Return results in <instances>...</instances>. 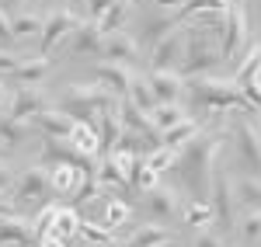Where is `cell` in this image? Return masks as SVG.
I'll return each mask as SVG.
<instances>
[{
	"label": "cell",
	"mask_w": 261,
	"mask_h": 247,
	"mask_svg": "<svg viewBox=\"0 0 261 247\" xmlns=\"http://www.w3.org/2000/svg\"><path fill=\"white\" fill-rule=\"evenodd\" d=\"M53 233L56 237H70V233H81V219H77V212L73 209H66V206H60V212H56V223H53ZM49 233V237H53Z\"/></svg>",
	"instance_id": "37"
},
{
	"label": "cell",
	"mask_w": 261,
	"mask_h": 247,
	"mask_svg": "<svg viewBox=\"0 0 261 247\" xmlns=\"http://www.w3.org/2000/svg\"><path fill=\"white\" fill-rule=\"evenodd\" d=\"M42 24H45L42 14H35V11H21V14H14V35H18V39L42 35Z\"/></svg>",
	"instance_id": "34"
},
{
	"label": "cell",
	"mask_w": 261,
	"mask_h": 247,
	"mask_svg": "<svg viewBox=\"0 0 261 247\" xmlns=\"http://www.w3.org/2000/svg\"><path fill=\"white\" fill-rule=\"evenodd\" d=\"M251 42V28H247V14H244V4H233L226 14H223V35H220V49L223 60H241V52Z\"/></svg>",
	"instance_id": "5"
},
{
	"label": "cell",
	"mask_w": 261,
	"mask_h": 247,
	"mask_svg": "<svg viewBox=\"0 0 261 247\" xmlns=\"http://www.w3.org/2000/svg\"><path fill=\"white\" fill-rule=\"evenodd\" d=\"M146 84H150L157 104H174V101H181V94L188 91V80L181 77L178 70H150V73H146Z\"/></svg>",
	"instance_id": "12"
},
{
	"label": "cell",
	"mask_w": 261,
	"mask_h": 247,
	"mask_svg": "<svg viewBox=\"0 0 261 247\" xmlns=\"http://www.w3.org/2000/svg\"><path fill=\"white\" fill-rule=\"evenodd\" d=\"M7 4H14V0H0V7H7Z\"/></svg>",
	"instance_id": "53"
},
{
	"label": "cell",
	"mask_w": 261,
	"mask_h": 247,
	"mask_svg": "<svg viewBox=\"0 0 261 247\" xmlns=\"http://www.w3.org/2000/svg\"><path fill=\"white\" fill-rule=\"evenodd\" d=\"M146 209H150V216L153 219H174L181 212V199H178V191L174 188H164V185H157V188H150L146 191Z\"/></svg>",
	"instance_id": "17"
},
{
	"label": "cell",
	"mask_w": 261,
	"mask_h": 247,
	"mask_svg": "<svg viewBox=\"0 0 261 247\" xmlns=\"http://www.w3.org/2000/svg\"><path fill=\"white\" fill-rule=\"evenodd\" d=\"M98 185L101 188H125V185H129V178L119 171V164H115L112 157H101V160H98Z\"/></svg>",
	"instance_id": "32"
},
{
	"label": "cell",
	"mask_w": 261,
	"mask_h": 247,
	"mask_svg": "<svg viewBox=\"0 0 261 247\" xmlns=\"http://www.w3.org/2000/svg\"><path fill=\"white\" fill-rule=\"evenodd\" d=\"M115 0H87V21H101Z\"/></svg>",
	"instance_id": "45"
},
{
	"label": "cell",
	"mask_w": 261,
	"mask_h": 247,
	"mask_svg": "<svg viewBox=\"0 0 261 247\" xmlns=\"http://www.w3.org/2000/svg\"><path fill=\"white\" fill-rule=\"evenodd\" d=\"M213 209H216V219H220L226 230L237 227V185L226 171H216L213 174Z\"/></svg>",
	"instance_id": "7"
},
{
	"label": "cell",
	"mask_w": 261,
	"mask_h": 247,
	"mask_svg": "<svg viewBox=\"0 0 261 247\" xmlns=\"http://www.w3.org/2000/svg\"><path fill=\"white\" fill-rule=\"evenodd\" d=\"M45 108H49V98H45V91H42V87H18L7 115H11V119H18V122H24V125H32Z\"/></svg>",
	"instance_id": "11"
},
{
	"label": "cell",
	"mask_w": 261,
	"mask_h": 247,
	"mask_svg": "<svg viewBox=\"0 0 261 247\" xmlns=\"http://www.w3.org/2000/svg\"><path fill=\"white\" fill-rule=\"evenodd\" d=\"M199 132H202V125L195 122V119H185V122H178L174 129H167V132H164V136H161V143L181 153V150H185V146L192 143V140H195Z\"/></svg>",
	"instance_id": "24"
},
{
	"label": "cell",
	"mask_w": 261,
	"mask_h": 247,
	"mask_svg": "<svg viewBox=\"0 0 261 247\" xmlns=\"http://www.w3.org/2000/svg\"><path fill=\"white\" fill-rule=\"evenodd\" d=\"M105 49V32L98 21H81L77 32L70 35V56H101Z\"/></svg>",
	"instance_id": "15"
},
{
	"label": "cell",
	"mask_w": 261,
	"mask_h": 247,
	"mask_svg": "<svg viewBox=\"0 0 261 247\" xmlns=\"http://www.w3.org/2000/svg\"><path fill=\"white\" fill-rule=\"evenodd\" d=\"M178 28V21L174 18H150L146 24H143V45L150 49V45H157V42L164 39V35H171Z\"/></svg>",
	"instance_id": "33"
},
{
	"label": "cell",
	"mask_w": 261,
	"mask_h": 247,
	"mask_svg": "<svg viewBox=\"0 0 261 247\" xmlns=\"http://www.w3.org/2000/svg\"><path fill=\"white\" fill-rule=\"evenodd\" d=\"M213 219H216V209H213V202H205V199H192V202L185 206V223H188V227L205 230Z\"/></svg>",
	"instance_id": "28"
},
{
	"label": "cell",
	"mask_w": 261,
	"mask_h": 247,
	"mask_svg": "<svg viewBox=\"0 0 261 247\" xmlns=\"http://www.w3.org/2000/svg\"><path fill=\"white\" fill-rule=\"evenodd\" d=\"M237 227L247 244H261V209H247L244 219H237Z\"/></svg>",
	"instance_id": "38"
},
{
	"label": "cell",
	"mask_w": 261,
	"mask_h": 247,
	"mask_svg": "<svg viewBox=\"0 0 261 247\" xmlns=\"http://www.w3.org/2000/svg\"><path fill=\"white\" fill-rule=\"evenodd\" d=\"M42 247H66V240H63V237H56V233H53V237H45V240H42Z\"/></svg>",
	"instance_id": "50"
},
{
	"label": "cell",
	"mask_w": 261,
	"mask_h": 247,
	"mask_svg": "<svg viewBox=\"0 0 261 247\" xmlns=\"http://www.w3.org/2000/svg\"><path fill=\"white\" fill-rule=\"evenodd\" d=\"M0 160H4V146H0Z\"/></svg>",
	"instance_id": "54"
},
{
	"label": "cell",
	"mask_w": 261,
	"mask_h": 247,
	"mask_svg": "<svg viewBox=\"0 0 261 247\" xmlns=\"http://www.w3.org/2000/svg\"><path fill=\"white\" fill-rule=\"evenodd\" d=\"M56 212H60V206H45L39 212V219H35V237L39 240H45L49 233H53V223H56Z\"/></svg>",
	"instance_id": "42"
},
{
	"label": "cell",
	"mask_w": 261,
	"mask_h": 247,
	"mask_svg": "<svg viewBox=\"0 0 261 247\" xmlns=\"http://www.w3.org/2000/svg\"><path fill=\"white\" fill-rule=\"evenodd\" d=\"M150 119H153V125L161 129V136L167 132V129H174L178 122H185V119H192L188 112H185V104L174 101V104H157L153 112H150Z\"/></svg>",
	"instance_id": "25"
},
{
	"label": "cell",
	"mask_w": 261,
	"mask_h": 247,
	"mask_svg": "<svg viewBox=\"0 0 261 247\" xmlns=\"http://www.w3.org/2000/svg\"><path fill=\"white\" fill-rule=\"evenodd\" d=\"M230 4H244V0H230Z\"/></svg>",
	"instance_id": "55"
},
{
	"label": "cell",
	"mask_w": 261,
	"mask_h": 247,
	"mask_svg": "<svg viewBox=\"0 0 261 247\" xmlns=\"http://www.w3.org/2000/svg\"><path fill=\"white\" fill-rule=\"evenodd\" d=\"M188 94L192 104L202 112H251V101L244 98L237 80H223V77H192L188 80Z\"/></svg>",
	"instance_id": "3"
},
{
	"label": "cell",
	"mask_w": 261,
	"mask_h": 247,
	"mask_svg": "<svg viewBox=\"0 0 261 247\" xmlns=\"http://www.w3.org/2000/svg\"><path fill=\"white\" fill-rule=\"evenodd\" d=\"M11 212H14V206H11V202L4 199V191H0V216H11Z\"/></svg>",
	"instance_id": "51"
},
{
	"label": "cell",
	"mask_w": 261,
	"mask_h": 247,
	"mask_svg": "<svg viewBox=\"0 0 261 247\" xmlns=\"http://www.w3.org/2000/svg\"><path fill=\"white\" fill-rule=\"evenodd\" d=\"M32 129L35 132H42V136H56V140H70V132L77 129V119H70L66 112H60V108H45L39 119L32 122Z\"/></svg>",
	"instance_id": "16"
},
{
	"label": "cell",
	"mask_w": 261,
	"mask_h": 247,
	"mask_svg": "<svg viewBox=\"0 0 261 247\" xmlns=\"http://www.w3.org/2000/svg\"><path fill=\"white\" fill-rule=\"evenodd\" d=\"M129 216H133V209L125 206V202H119V199H112V202L105 206V227L119 230L122 223H129Z\"/></svg>",
	"instance_id": "41"
},
{
	"label": "cell",
	"mask_w": 261,
	"mask_h": 247,
	"mask_svg": "<svg viewBox=\"0 0 261 247\" xmlns=\"http://www.w3.org/2000/svg\"><path fill=\"white\" fill-rule=\"evenodd\" d=\"M98 132H101V157L115 153L119 143H122V136H125V129H122V122H119V108L105 112L98 119Z\"/></svg>",
	"instance_id": "22"
},
{
	"label": "cell",
	"mask_w": 261,
	"mask_h": 247,
	"mask_svg": "<svg viewBox=\"0 0 261 247\" xmlns=\"http://www.w3.org/2000/svg\"><path fill=\"white\" fill-rule=\"evenodd\" d=\"M14 39H18V35H14V18L0 7V49H7Z\"/></svg>",
	"instance_id": "43"
},
{
	"label": "cell",
	"mask_w": 261,
	"mask_h": 247,
	"mask_svg": "<svg viewBox=\"0 0 261 247\" xmlns=\"http://www.w3.org/2000/svg\"><path fill=\"white\" fill-rule=\"evenodd\" d=\"M157 178H161V174L146 164V157H140V160H136V171H133V178H129V185H136L140 191H150V188H157Z\"/></svg>",
	"instance_id": "39"
},
{
	"label": "cell",
	"mask_w": 261,
	"mask_h": 247,
	"mask_svg": "<svg viewBox=\"0 0 261 247\" xmlns=\"http://www.w3.org/2000/svg\"><path fill=\"white\" fill-rule=\"evenodd\" d=\"M81 237L87 240V247H119L115 244V230H108L105 223H84L81 219Z\"/></svg>",
	"instance_id": "29"
},
{
	"label": "cell",
	"mask_w": 261,
	"mask_h": 247,
	"mask_svg": "<svg viewBox=\"0 0 261 247\" xmlns=\"http://www.w3.org/2000/svg\"><path fill=\"white\" fill-rule=\"evenodd\" d=\"M101 56L108 63H129L133 56H140V42L133 39L129 32H115V35H105V49Z\"/></svg>",
	"instance_id": "20"
},
{
	"label": "cell",
	"mask_w": 261,
	"mask_h": 247,
	"mask_svg": "<svg viewBox=\"0 0 261 247\" xmlns=\"http://www.w3.org/2000/svg\"><path fill=\"white\" fill-rule=\"evenodd\" d=\"M223 63V49L216 45V32H202V24L185 32V56H181V77L192 80V77H205L213 73Z\"/></svg>",
	"instance_id": "4"
},
{
	"label": "cell",
	"mask_w": 261,
	"mask_h": 247,
	"mask_svg": "<svg viewBox=\"0 0 261 247\" xmlns=\"http://www.w3.org/2000/svg\"><path fill=\"white\" fill-rule=\"evenodd\" d=\"M28 129H32V125L18 122V119H11V115H0V146L21 143V140L28 136Z\"/></svg>",
	"instance_id": "35"
},
{
	"label": "cell",
	"mask_w": 261,
	"mask_h": 247,
	"mask_svg": "<svg viewBox=\"0 0 261 247\" xmlns=\"http://www.w3.org/2000/svg\"><path fill=\"white\" fill-rule=\"evenodd\" d=\"M77 24H81V21H77V14H73L66 4H63V7H53V11L45 14V24H42V35H39L42 39V52L39 56H49L66 35L77 32Z\"/></svg>",
	"instance_id": "6"
},
{
	"label": "cell",
	"mask_w": 261,
	"mask_h": 247,
	"mask_svg": "<svg viewBox=\"0 0 261 247\" xmlns=\"http://www.w3.org/2000/svg\"><path fill=\"white\" fill-rule=\"evenodd\" d=\"M181 56H185V32L181 24L164 35L157 45H150V66L153 70H181Z\"/></svg>",
	"instance_id": "10"
},
{
	"label": "cell",
	"mask_w": 261,
	"mask_h": 247,
	"mask_svg": "<svg viewBox=\"0 0 261 247\" xmlns=\"http://www.w3.org/2000/svg\"><path fill=\"white\" fill-rule=\"evenodd\" d=\"M192 247H226L223 244L220 233H209V230H199V237H195V244Z\"/></svg>",
	"instance_id": "47"
},
{
	"label": "cell",
	"mask_w": 261,
	"mask_h": 247,
	"mask_svg": "<svg viewBox=\"0 0 261 247\" xmlns=\"http://www.w3.org/2000/svg\"><path fill=\"white\" fill-rule=\"evenodd\" d=\"M53 70V63L49 56H32V60H21V66L7 77L11 84H18V87H39L45 80V73Z\"/></svg>",
	"instance_id": "19"
},
{
	"label": "cell",
	"mask_w": 261,
	"mask_h": 247,
	"mask_svg": "<svg viewBox=\"0 0 261 247\" xmlns=\"http://www.w3.org/2000/svg\"><path fill=\"white\" fill-rule=\"evenodd\" d=\"M233 80L241 84H251V80H261V39L247 49V56L241 60V66H237V73H233Z\"/></svg>",
	"instance_id": "26"
},
{
	"label": "cell",
	"mask_w": 261,
	"mask_h": 247,
	"mask_svg": "<svg viewBox=\"0 0 261 247\" xmlns=\"http://www.w3.org/2000/svg\"><path fill=\"white\" fill-rule=\"evenodd\" d=\"M18 66H21V56H18V52H7V49H0V77H11Z\"/></svg>",
	"instance_id": "44"
},
{
	"label": "cell",
	"mask_w": 261,
	"mask_h": 247,
	"mask_svg": "<svg viewBox=\"0 0 261 247\" xmlns=\"http://www.w3.org/2000/svg\"><path fill=\"white\" fill-rule=\"evenodd\" d=\"M70 143H73V150H81L84 157H91V160H98V157H101V132H98V125L77 122V129L70 132Z\"/></svg>",
	"instance_id": "23"
},
{
	"label": "cell",
	"mask_w": 261,
	"mask_h": 247,
	"mask_svg": "<svg viewBox=\"0 0 261 247\" xmlns=\"http://www.w3.org/2000/svg\"><path fill=\"white\" fill-rule=\"evenodd\" d=\"M4 80H7V77H0V115H4V108L11 112V101H14V91H11Z\"/></svg>",
	"instance_id": "48"
},
{
	"label": "cell",
	"mask_w": 261,
	"mask_h": 247,
	"mask_svg": "<svg viewBox=\"0 0 261 247\" xmlns=\"http://www.w3.org/2000/svg\"><path fill=\"white\" fill-rule=\"evenodd\" d=\"M60 112H66L70 119H77V122H87V125H98V119L105 112H112V108H119V98L105 87V84H66V91L60 94V101H56Z\"/></svg>",
	"instance_id": "2"
},
{
	"label": "cell",
	"mask_w": 261,
	"mask_h": 247,
	"mask_svg": "<svg viewBox=\"0 0 261 247\" xmlns=\"http://www.w3.org/2000/svg\"><path fill=\"white\" fill-rule=\"evenodd\" d=\"M226 136H230V129H202L199 136L178 153L174 171L181 174V181L192 191V199L205 195V188H209L213 174H216V160H220L223 146H226Z\"/></svg>",
	"instance_id": "1"
},
{
	"label": "cell",
	"mask_w": 261,
	"mask_h": 247,
	"mask_svg": "<svg viewBox=\"0 0 261 247\" xmlns=\"http://www.w3.org/2000/svg\"><path fill=\"white\" fill-rule=\"evenodd\" d=\"M237 185V206L244 209H261V178H241V181H233Z\"/></svg>",
	"instance_id": "31"
},
{
	"label": "cell",
	"mask_w": 261,
	"mask_h": 247,
	"mask_svg": "<svg viewBox=\"0 0 261 247\" xmlns=\"http://www.w3.org/2000/svg\"><path fill=\"white\" fill-rule=\"evenodd\" d=\"M233 4L230 0H181L178 18H192V14H226Z\"/></svg>",
	"instance_id": "27"
},
{
	"label": "cell",
	"mask_w": 261,
	"mask_h": 247,
	"mask_svg": "<svg viewBox=\"0 0 261 247\" xmlns=\"http://www.w3.org/2000/svg\"><path fill=\"white\" fill-rule=\"evenodd\" d=\"M258 129H261V125H258Z\"/></svg>",
	"instance_id": "56"
},
{
	"label": "cell",
	"mask_w": 261,
	"mask_h": 247,
	"mask_svg": "<svg viewBox=\"0 0 261 247\" xmlns=\"http://www.w3.org/2000/svg\"><path fill=\"white\" fill-rule=\"evenodd\" d=\"M87 178L81 167H73V164H56V167H49V185H53V195H77V188H81V181Z\"/></svg>",
	"instance_id": "21"
},
{
	"label": "cell",
	"mask_w": 261,
	"mask_h": 247,
	"mask_svg": "<svg viewBox=\"0 0 261 247\" xmlns=\"http://www.w3.org/2000/svg\"><path fill=\"white\" fill-rule=\"evenodd\" d=\"M11 185H14V174H11V167L0 160V191H7Z\"/></svg>",
	"instance_id": "49"
},
{
	"label": "cell",
	"mask_w": 261,
	"mask_h": 247,
	"mask_svg": "<svg viewBox=\"0 0 261 247\" xmlns=\"http://www.w3.org/2000/svg\"><path fill=\"white\" fill-rule=\"evenodd\" d=\"M174 244V233L164 227V223H143L133 237H125L119 247H167Z\"/></svg>",
	"instance_id": "18"
},
{
	"label": "cell",
	"mask_w": 261,
	"mask_h": 247,
	"mask_svg": "<svg viewBox=\"0 0 261 247\" xmlns=\"http://www.w3.org/2000/svg\"><path fill=\"white\" fill-rule=\"evenodd\" d=\"M241 91H244V98L251 101V108H258V112H261V80H251V84H244Z\"/></svg>",
	"instance_id": "46"
},
{
	"label": "cell",
	"mask_w": 261,
	"mask_h": 247,
	"mask_svg": "<svg viewBox=\"0 0 261 247\" xmlns=\"http://www.w3.org/2000/svg\"><path fill=\"white\" fill-rule=\"evenodd\" d=\"M230 132H233L237 157L244 160V167H251V171L261 178V129H254V125H251V122L241 115V119H233Z\"/></svg>",
	"instance_id": "8"
},
{
	"label": "cell",
	"mask_w": 261,
	"mask_h": 247,
	"mask_svg": "<svg viewBox=\"0 0 261 247\" xmlns=\"http://www.w3.org/2000/svg\"><path fill=\"white\" fill-rule=\"evenodd\" d=\"M49 191H53V185H49V167H45V164L28 167L24 174L14 178V199H18L21 206H28V202H42Z\"/></svg>",
	"instance_id": "9"
},
{
	"label": "cell",
	"mask_w": 261,
	"mask_h": 247,
	"mask_svg": "<svg viewBox=\"0 0 261 247\" xmlns=\"http://www.w3.org/2000/svg\"><path fill=\"white\" fill-rule=\"evenodd\" d=\"M94 77H98V84H105L115 98H129V91H133V80H136V73H133V66L129 63H108L101 60L98 70H94Z\"/></svg>",
	"instance_id": "13"
},
{
	"label": "cell",
	"mask_w": 261,
	"mask_h": 247,
	"mask_svg": "<svg viewBox=\"0 0 261 247\" xmlns=\"http://www.w3.org/2000/svg\"><path fill=\"white\" fill-rule=\"evenodd\" d=\"M129 101L136 104V108H143L146 115L157 108V98H153V91H150V84H146V77H140L136 73V80H133V91H129Z\"/></svg>",
	"instance_id": "36"
},
{
	"label": "cell",
	"mask_w": 261,
	"mask_h": 247,
	"mask_svg": "<svg viewBox=\"0 0 261 247\" xmlns=\"http://www.w3.org/2000/svg\"><path fill=\"white\" fill-rule=\"evenodd\" d=\"M153 4H157V7H174V11L181 7V0H153Z\"/></svg>",
	"instance_id": "52"
},
{
	"label": "cell",
	"mask_w": 261,
	"mask_h": 247,
	"mask_svg": "<svg viewBox=\"0 0 261 247\" xmlns=\"http://www.w3.org/2000/svg\"><path fill=\"white\" fill-rule=\"evenodd\" d=\"M39 240L35 237V223L24 219L21 212L0 216V247H32Z\"/></svg>",
	"instance_id": "14"
},
{
	"label": "cell",
	"mask_w": 261,
	"mask_h": 247,
	"mask_svg": "<svg viewBox=\"0 0 261 247\" xmlns=\"http://www.w3.org/2000/svg\"><path fill=\"white\" fill-rule=\"evenodd\" d=\"M129 11H133V0H115V4L108 7V14L98 21L101 32H105V35H115V32H122V24H125V18H129Z\"/></svg>",
	"instance_id": "30"
},
{
	"label": "cell",
	"mask_w": 261,
	"mask_h": 247,
	"mask_svg": "<svg viewBox=\"0 0 261 247\" xmlns=\"http://www.w3.org/2000/svg\"><path fill=\"white\" fill-rule=\"evenodd\" d=\"M146 164L153 167L157 174H164V171H171V167L178 164V150H171V146H157V150L146 153Z\"/></svg>",
	"instance_id": "40"
}]
</instances>
